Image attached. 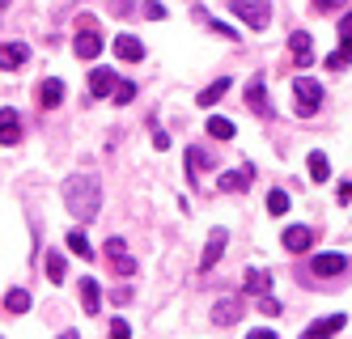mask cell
<instances>
[{
    "instance_id": "4dcf8cb0",
    "label": "cell",
    "mask_w": 352,
    "mask_h": 339,
    "mask_svg": "<svg viewBox=\"0 0 352 339\" xmlns=\"http://www.w3.org/2000/svg\"><path fill=\"white\" fill-rule=\"evenodd\" d=\"M111 98H115V107H128V102L136 98V85H132V81H115Z\"/></svg>"
},
{
    "instance_id": "44dd1931",
    "label": "cell",
    "mask_w": 352,
    "mask_h": 339,
    "mask_svg": "<svg viewBox=\"0 0 352 339\" xmlns=\"http://www.w3.org/2000/svg\"><path fill=\"white\" fill-rule=\"evenodd\" d=\"M43 272H47V280H52V284H64V276H68V267H64V254H60V250H47V259H43Z\"/></svg>"
},
{
    "instance_id": "e575fe53",
    "label": "cell",
    "mask_w": 352,
    "mask_h": 339,
    "mask_svg": "<svg viewBox=\"0 0 352 339\" xmlns=\"http://www.w3.org/2000/svg\"><path fill=\"white\" fill-rule=\"evenodd\" d=\"M144 17H148V21H162V17H166V5H157V0H144Z\"/></svg>"
},
{
    "instance_id": "3957f363",
    "label": "cell",
    "mask_w": 352,
    "mask_h": 339,
    "mask_svg": "<svg viewBox=\"0 0 352 339\" xmlns=\"http://www.w3.org/2000/svg\"><path fill=\"white\" fill-rule=\"evenodd\" d=\"M293 98H297V115L310 119L322 107V85L314 81V76H297V81H293Z\"/></svg>"
},
{
    "instance_id": "cb8c5ba5",
    "label": "cell",
    "mask_w": 352,
    "mask_h": 339,
    "mask_svg": "<svg viewBox=\"0 0 352 339\" xmlns=\"http://www.w3.org/2000/svg\"><path fill=\"white\" fill-rule=\"evenodd\" d=\"M68 250L72 254H81V259H94V246H89V238H85V229L77 225V229H68Z\"/></svg>"
},
{
    "instance_id": "8992f818",
    "label": "cell",
    "mask_w": 352,
    "mask_h": 339,
    "mask_svg": "<svg viewBox=\"0 0 352 339\" xmlns=\"http://www.w3.org/2000/svg\"><path fill=\"white\" fill-rule=\"evenodd\" d=\"M246 107L255 111L259 119H272V115H276V107H272V98H267V85H263V76H259V72H255V76L246 81Z\"/></svg>"
},
{
    "instance_id": "5b68a950",
    "label": "cell",
    "mask_w": 352,
    "mask_h": 339,
    "mask_svg": "<svg viewBox=\"0 0 352 339\" xmlns=\"http://www.w3.org/2000/svg\"><path fill=\"white\" fill-rule=\"evenodd\" d=\"M255 174H259V170L250 166V162L238 166V170H225V174L217 178V191H221V195H238V191H246L250 182H255Z\"/></svg>"
},
{
    "instance_id": "f1b7e54d",
    "label": "cell",
    "mask_w": 352,
    "mask_h": 339,
    "mask_svg": "<svg viewBox=\"0 0 352 339\" xmlns=\"http://www.w3.org/2000/svg\"><path fill=\"white\" fill-rule=\"evenodd\" d=\"M322 64H327V68H336V72H344V68L352 64V47H348V43H340V47H336V51H331V56H327Z\"/></svg>"
},
{
    "instance_id": "f35d334b",
    "label": "cell",
    "mask_w": 352,
    "mask_h": 339,
    "mask_svg": "<svg viewBox=\"0 0 352 339\" xmlns=\"http://www.w3.org/2000/svg\"><path fill=\"white\" fill-rule=\"evenodd\" d=\"M9 5H13V0H0V13H5V9H9Z\"/></svg>"
},
{
    "instance_id": "ac0fdd59",
    "label": "cell",
    "mask_w": 352,
    "mask_h": 339,
    "mask_svg": "<svg viewBox=\"0 0 352 339\" xmlns=\"http://www.w3.org/2000/svg\"><path fill=\"white\" fill-rule=\"evenodd\" d=\"M310 272H318V276H340V272H348V259L344 254H314Z\"/></svg>"
},
{
    "instance_id": "d4e9b609",
    "label": "cell",
    "mask_w": 352,
    "mask_h": 339,
    "mask_svg": "<svg viewBox=\"0 0 352 339\" xmlns=\"http://www.w3.org/2000/svg\"><path fill=\"white\" fill-rule=\"evenodd\" d=\"M98 301H102V293H98V284L85 276V280H81V305H85V314H98V309H102Z\"/></svg>"
},
{
    "instance_id": "603a6c76",
    "label": "cell",
    "mask_w": 352,
    "mask_h": 339,
    "mask_svg": "<svg viewBox=\"0 0 352 339\" xmlns=\"http://www.w3.org/2000/svg\"><path fill=\"white\" fill-rule=\"evenodd\" d=\"M289 208H293V199H289L285 187H272V191H267V212H272V217H285Z\"/></svg>"
},
{
    "instance_id": "8d00e7d4",
    "label": "cell",
    "mask_w": 352,
    "mask_h": 339,
    "mask_svg": "<svg viewBox=\"0 0 352 339\" xmlns=\"http://www.w3.org/2000/svg\"><path fill=\"white\" fill-rule=\"evenodd\" d=\"M336 195H340V204H352V178L340 182V191H336Z\"/></svg>"
},
{
    "instance_id": "e0dca14e",
    "label": "cell",
    "mask_w": 352,
    "mask_h": 339,
    "mask_svg": "<svg viewBox=\"0 0 352 339\" xmlns=\"http://www.w3.org/2000/svg\"><path fill=\"white\" fill-rule=\"evenodd\" d=\"M272 289V276L263 272V267H250L246 276H242V293L246 297H259V293H267Z\"/></svg>"
},
{
    "instance_id": "8fae6325",
    "label": "cell",
    "mask_w": 352,
    "mask_h": 339,
    "mask_svg": "<svg viewBox=\"0 0 352 339\" xmlns=\"http://www.w3.org/2000/svg\"><path fill=\"white\" fill-rule=\"evenodd\" d=\"M289 51H293V64H297V68H310V64H314V43H310L306 30H293V34H289Z\"/></svg>"
},
{
    "instance_id": "83f0119b",
    "label": "cell",
    "mask_w": 352,
    "mask_h": 339,
    "mask_svg": "<svg viewBox=\"0 0 352 339\" xmlns=\"http://www.w3.org/2000/svg\"><path fill=\"white\" fill-rule=\"evenodd\" d=\"M204 170H208V153L204 149H187V174L191 178H204Z\"/></svg>"
},
{
    "instance_id": "9a60e30c",
    "label": "cell",
    "mask_w": 352,
    "mask_h": 339,
    "mask_svg": "<svg viewBox=\"0 0 352 339\" xmlns=\"http://www.w3.org/2000/svg\"><path fill=\"white\" fill-rule=\"evenodd\" d=\"M60 102H64V81H60V76H47V81L38 85V107L43 111H56Z\"/></svg>"
},
{
    "instance_id": "74e56055",
    "label": "cell",
    "mask_w": 352,
    "mask_h": 339,
    "mask_svg": "<svg viewBox=\"0 0 352 339\" xmlns=\"http://www.w3.org/2000/svg\"><path fill=\"white\" fill-rule=\"evenodd\" d=\"M153 149H162V153H166V149H170V136H166V132H153Z\"/></svg>"
},
{
    "instance_id": "7a4b0ae2",
    "label": "cell",
    "mask_w": 352,
    "mask_h": 339,
    "mask_svg": "<svg viewBox=\"0 0 352 339\" xmlns=\"http://www.w3.org/2000/svg\"><path fill=\"white\" fill-rule=\"evenodd\" d=\"M72 51H77L81 60H98V56H102V34H98V21L89 13L77 17V39H72Z\"/></svg>"
},
{
    "instance_id": "30bf717a",
    "label": "cell",
    "mask_w": 352,
    "mask_h": 339,
    "mask_svg": "<svg viewBox=\"0 0 352 339\" xmlns=\"http://www.w3.org/2000/svg\"><path fill=\"white\" fill-rule=\"evenodd\" d=\"M280 242H285L289 254H306V250L314 246V229H310V225H289Z\"/></svg>"
},
{
    "instance_id": "9c48e42d",
    "label": "cell",
    "mask_w": 352,
    "mask_h": 339,
    "mask_svg": "<svg viewBox=\"0 0 352 339\" xmlns=\"http://www.w3.org/2000/svg\"><path fill=\"white\" fill-rule=\"evenodd\" d=\"M242 314H246V305H242L238 297H221V301L212 305V322H217V327H234V322H242Z\"/></svg>"
},
{
    "instance_id": "1f68e13d",
    "label": "cell",
    "mask_w": 352,
    "mask_h": 339,
    "mask_svg": "<svg viewBox=\"0 0 352 339\" xmlns=\"http://www.w3.org/2000/svg\"><path fill=\"white\" fill-rule=\"evenodd\" d=\"M255 309H259V314H267V318H276V314H280V309H285V305H280V301H276L272 293H259V301H255Z\"/></svg>"
},
{
    "instance_id": "484cf974",
    "label": "cell",
    "mask_w": 352,
    "mask_h": 339,
    "mask_svg": "<svg viewBox=\"0 0 352 339\" xmlns=\"http://www.w3.org/2000/svg\"><path fill=\"white\" fill-rule=\"evenodd\" d=\"M195 17H199V21H204V25H208V30H212V34H217V39H230V43H238V39H242V34H238V30H230V25H225V21H217V17H208V13H204V9H199V13H195Z\"/></svg>"
},
{
    "instance_id": "f546056e",
    "label": "cell",
    "mask_w": 352,
    "mask_h": 339,
    "mask_svg": "<svg viewBox=\"0 0 352 339\" xmlns=\"http://www.w3.org/2000/svg\"><path fill=\"white\" fill-rule=\"evenodd\" d=\"M208 136H217V140H234V123L221 119V115H212V119H208Z\"/></svg>"
},
{
    "instance_id": "7c38bea8",
    "label": "cell",
    "mask_w": 352,
    "mask_h": 339,
    "mask_svg": "<svg viewBox=\"0 0 352 339\" xmlns=\"http://www.w3.org/2000/svg\"><path fill=\"white\" fill-rule=\"evenodd\" d=\"M115 56H119L123 64H140V60H144V43H140L136 34H115Z\"/></svg>"
},
{
    "instance_id": "6da1fadb",
    "label": "cell",
    "mask_w": 352,
    "mask_h": 339,
    "mask_svg": "<svg viewBox=\"0 0 352 339\" xmlns=\"http://www.w3.org/2000/svg\"><path fill=\"white\" fill-rule=\"evenodd\" d=\"M60 195H64V208L81 225H89L98 212H102V182H98V174H89V170L85 174H68Z\"/></svg>"
},
{
    "instance_id": "7402d4cb",
    "label": "cell",
    "mask_w": 352,
    "mask_h": 339,
    "mask_svg": "<svg viewBox=\"0 0 352 339\" xmlns=\"http://www.w3.org/2000/svg\"><path fill=\"white\" fill-rule=\"evenodd\" d=\"M225 89H230V76H217V81H212V85H208L204 94H199L195 102H199V107H217V102L225 98Z\"/></svg>"
},
{
    "instance_id": "d6986e66",
    "label": "cell",
    "mask_w": 352,
    "mask_h": 339,
    "mask_svg": "<svg viewBox=\"0 0 352 339\" xmlns=\"http://www.w3.org/2000/svg\"><path fill=\"white\" fill-rule=\"evenodd\" d=\"M344 327H348V318L344 314H331V318H322V322H310L306 327V339H327V335H336Z\"/></svg>"
},
{
    "instance_id": "ba28073f",
    "label": "cell",
    "mask_w": 352,
    "mask_h": 339,
    "mask_svg": "<svg viewBox=\"0 0 352 339\" xmlns=\"http://www.w3.org/2000/svg\"><path fill=\"white\" fill-rule=\"evenodd\" d=\"M225 242H230V233H225V229H212V233H208L204 254H199V272H212V267H217V259L225 254Z\"/></svg>"
},
{
    "instance_id": "4316f807",
    "label": "cell",
    "mask_w": 352,
    "mask_h": 339,
    "mask_svg": "<svg viewBox=\"0 0 352 339\" xmlns=\"http://www.w3.org/2000/svg\"><path fill=\"white\" fill-rule=\"evenodd\" d=\"M5 309H9V314H26V309H30V293L26 289H9L5 293Z\"/></svg>"
},
{
    "instance_id": "836d02e7",
    "label": "cell",
    "mask_w": 352,
    "mask_h": 339,
    "mask_svg": "<svg viewBox=\"0 0 352 339\" xmlns=\"http://www.w3.org/2000/svg\"><path fill=\"white\" fill-rule=\"evenodd\" d=\"M340 43H348V47H352V9L340 17Z\"/></svg>"
},
{
    "instance_id": "ffe728a7",
    "label": "cell",
    "mask_w": 352,
    "mask_h": 339,
    "mask_svg": "<svg viewBox=\"0 0 352 339\" xmlns=\"http://www.w3.org/2000/svg\"><path fill=\"white\" fill-rule=\"evenodd\" d=\"M306 170H310V182H327V178H331V162H327V153H310V157H306Z\"/></svg>"
},
{
    "instance_id": "5bb4252c",
    "label": "cell",
    "mask_w": 352,
    "mask_h": 339,
    "mask_svg": "<svg viewBox=\"0 0 352 339\" xmlns=\"http://www.w3.org/2000/svg\"><path fill=\"white\" fill-rule=\"evenodd\" d=\"M26 60H30V47L26 43H0V68H5V72L21 68Z\"/></svg>"
},
{
    "instance_id": "d590c367",
    "label": "cell",
    "mask_w": 352,
    "mask_h": 339,
    "mask_svg": "<svg viewBox=\"0 0 352 339\" xmlns=\"http://www.w3.org/2000/svg\"><path fill=\"white\" fill-rule=\"evenodd\" d=\"M111 335H119V339H123V335H132V327L123 322V318H111Z\"/></svg>"
},
{
    "instance_id": "52a82bcc",
    "label": "cell",
    "mask_w": 352,
    "mask_h": 339,
    "mask_svg": "<svg viewBox=\"0 0 352 339\" xmlns=\"http://www.w3.org/2000/svg\"><path fill=\"white\" fill-rule=\"evenodd\" d=\"M107 259H111L115 276H136V259L128 254V242L123 238H107Z\"/></svg>"
},
{
    "instance_id": "d6a6232c",
    "label": "cell",
    "mask_w": 352,
    "mask_h": 339,
    "mask_svg": "<svg viewBox=\"0 0 352 339\" xmlns=\"http://www.w3.org/2000/svg\"><path fill=\"white\" fill-rule=\"evenodd\" d=\"M310 9L314 13H336V9H344V0H310Z\"/></svg>"
},
{
    "instance_id": "2e32d148",
    "label": "cell",
    "mask_w": 352,
    "mask_h": 339,
    "mask_svg": "<svg viewBox=\"0 0 352 339\" xmlns=\"http://www.w3.org/2000/svg\"><path fill=\"white\" fill-rule=\"evenodd\" d=\"M115 81H119V76H115L111 68H94V72H89V98H111Z\"/></svg>"
},
{
    "instance_id": "277c9868",
    "label": "cell",
    "mask_w": 352,
    "mask_h": 339,
    "mask_svg": "<svg viewBox=\"0 0 352 339\" xmlns=\"http://www.w3.org/2000/svg\"><path fill=\"white\" fill-rule=\"evenodd\" d=\"M230 9L250 25V30H267V21H272V5H267V0H230Z\"/></svg>"
},
{
    "instance_id": "4fadbf2b",
    "label": "cell",
    "mask_w": 352,
    "mask_h": 339,
    "mask_svg": "<svg viewBox=\"0 0 352 339\" xmlns=\"http://www.w3.org/2000/svg\"><path fill=\"white\" fill-rule=\"evenodd\" d=\"M17 140H21V115L13 107H5V111H0V144L13 149Z\"/></svg>"
}]
</instances>
